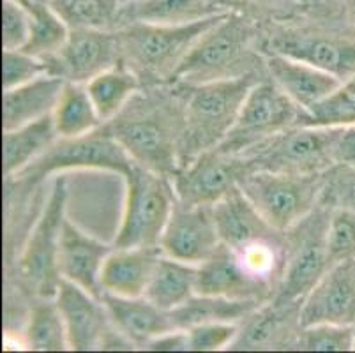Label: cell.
Returning <instances> with one entry per match:
<instances>
[{
	"label": "cell",
	"mask_w": 355,
	"mask_h": 353,
	"mask_svg": "<svg viewBox=\"0 0 355 353\" xmlns=\"http://www.w3.org/2000/svg\"><path fill=\"white\" fill-rule=\"evenodd\" d=\"M133 164V157L122 147L108 126L103 124L89 135L59 138L20 175H25L32 182L66 170H105L125 177Z\"/></svg>",
	"instance_id": "11"
},
{
	"label": "cell",
	"mask_w": 355,
	"mask_h": 353,
	"mask_svg": "<svg viewBox=\"0 0 355 353\" xmlns=\"http://www.w3.org/2000/svg\"><path fill=\"white\" fill-rule=\"evenodd\" d=\"M46 60L53 74L62 76L66 82L87 83L121 62L117 32L108 28H71L64 46Z\"/></svg>",
	"instance_id": "14"
},
{
	"label": "cell",
	"mask_w": 355,
	"mask_h": 353,
	"mask_svg": "<svg viewBox=\"0 0 355 353\" xmlns=\"http://www.w3.org/2000/svg\"><path fill=\"white\" fill-rule=\"evenodd\" d=\"M301 327L316 323L355 325L354 258L332 265L313 286L299 309Z\"/></svg>",
	"instance_id": "17"
},
{
	"label": "cell",
	"mask_w": 355,
	"mask_h": 353,
	"mask_svg": "<svg viewBox=\"0 0 355 353\" xmlns=\"http://www.w3.org/2000/svg\"><path fill=\"white\" fill-rule=\"evenodd\" d=\"M327 252L331 267L355 257V212L341 209L331 210L327 228Z\"/></svg>",
	"instance_id": "39"
},
{
	"label": "cell",
	"mask_w": 355,
	"mask_h": 353,
	"mask_svg": "<svg viewBox=\"0 0 355 353\" xmlns=\"http://www.w3.org/2000/svg\"><path fill=\"white\" fill-rule=\"evenodd\" d=\"M302 126L343 128L355 124V74L341 82L324 101L302 115Z\"/></svg>",
	"instance_id": "34"
},
{
	"label": "cell",
	"mask_w": 355,
	"mask_h": 353,
	"mask_svg": "<svg viewBox=\"0 0 355 353\" xmlns=\"http://www.w3.org/2000/svg\"><path fill=\"white\" fill-rule=\"evenodd\" d=\"M55 302L66 323L67 343L73 352L137 348L115 329L103 300L78 284L60 279Z\"/></svg>",
	"instance_id": "12"
},
{
	"label": "cell",
	"mask_w": 355,
	"mask_h": 353,
	"mask_svg": "<svg viewBox=\"0 0 355 353\" xmlns=\"http://www.w3.org/2000/svg\"><path fill=\"white\" fill-rule=\"evenodd\" d=\"M334 161L355 164V124L340 128L334 144Z\"/></svg>",
	"instance_id": "43"
},
{
	"label": "cell",
	"mask_w": 355,
	"mask_h": 353,
	"mask_svg": "<svg viewBox=\"0 0 355 353\" xmlns=\"http://www.w3.org/2000/svg\"><path fill=\"white\" fill-rule=\"evenodd\" d=\"M71 28H108L121 18L122 0H48Z\"/></svg>",
	"instance_id": "35"
},
{
	"label": "cell",
	"mask_w": 355,
	"mask_h": 353,
	"mask_svg": "<svg viewBox=\"0 0 355 353\" xmlns=\"http://www.w3.org/2000/svg\"><path fill=\"white\" fill-rule=\"evenodd\" d=\"M230 9L223 0H128L121 16L131 21L156 25H188Z\"/></svg>",
	"instance_id": "26"
},
{
	"label": "cell",
	"mask_w": 355,
	"mask_h": 353,
	"mask_svg": "<svg viewBox=\"0 0 355 353\" xmlns=\"http://www.w3.org/2000/svg\"><path fill=\"white\" fill-rule=\"evenodd\" d=\"M241 2H253V4H267V2H272V0H241ZM223 4L228 8V0H223ZM230 9V8H228Z\"/></svg>",
	"instance_id": "45"
},
{
	"label": "cell",
	"mask_w": 355,
	"mask_h": 353,
	"mask_svg": "<svg viewBox=\"0 0 355 353\" xmlns=\"http://www.w3.org/2000/svg\"><path fill=\"white\" fill-rule=\"evenodd\" d=\"M261 304L263 302L260 300H234L196 293L188 302L170 313H172L177 329H188V327L207 322L241 323Z\"/></svg>",
	"instance_id": "31"
},
{
	"label": "cell",
	"mask_w": 355,
	"mask_h": 353,
	"mask_svg": "<svg viewBox=\"0 0 355 353\" xmlns=\"http://www.w3.org/2000/svg\"><path fill=\"white\" fill-rule=\"evenodd\" d=\"M270 53H282L327 71L341 82L355 74V34L324 31H285L267 43Z\"/></svg>",
	"instance_id": "15"
},
{
	"label": "cell",
	"mask_w": 355,
	"mask_h": 353,
	"mask_svg": "<svg viewBox=\"0 0 355 353\" xmlns=\"http://www.w3.org/2000/svg\"><path fill=\"white\" fill-rule=\"evenodd\" d=\"M302 115L304 112L272 80L257 82L244 99L232 131L216 148L241 155L270 136L299 126Z\"/></svg>",
	"instance_id": "10"
},
{
	"label": "cell",
	"mask_w": 355,
	"mask_h": 353,
	"mask_svg": "<svg viewBox=\"0 0 355 353\" xmlns=\"http://www.w3.org/2000/svg\"><path fill=\"white\" fill-rule=\"evenodd\" d=\"M85 85L101 121L108 124L137 96L140 83L137 73L121 60L117 66L99 73Z\"/></svg>",
	"instance_id": "29"
},
{
	"label": "cell",
	"mask_w": 355,
	"mask_h": 353,
	"mask_svg": "<svg viewBox=\"0 0 355 353\" xmlns=\"http://www.w3.org/2000/svg\"><path fill=\"white\" fill-rule=\"evenodd\" d=\"M299 304H285L274 300L272 304L260 306L250 316L241 322L239 334L228 350H274L286 346L292 343L290 336H297L292 332V320L299 318V315L292 316L293 309H299Z\"/></svg>",
	"instance_id": "25"
},
{
	"label": "cell",
	"mask_w": 355,
	"mask_h": 353,
	"mask_svg": "<svg viewBox=\"0 0 355 353\" xmlns=\"http://www.w3.org/2000/svg\"><path fill=\"white\" fill-rule=\"evenodd\" d=\"M253 27L242 15L228 11L196 41L170 82L180 85L225 80L248 74L242 64L250 55Z\"/></svg>",
	"instance_id": "4"
},
{
	"label": "cell",
	"mask_w": 355,
	"mask_h": 353,
	"mask_svg": "<svg viewBox=\"0 0 355 353\" xmlns=\"http://www.w3.org/2000/svg\"><path fill=\"white\" fill-rule=\"evenodd\" d=\"M44 2H48V0H44Z\"/></svg>",
	"instance_id": "47"
},
{
	"label": "cell",
	"mask_w": 355,
	"mask_h": 353,
	"mask_svg": "<svg viewBox=\"0 0 355 353\" xmlns=\"http://www.w3.org/2000/svg\"><path fill=\"white\" fill-rule=\"evenodd\" d=\"M31 28V9L18 0H2V50H24Z\"/></svg>",
	"instance_id": "40"
},
{
	"label": "cell",
	"mask_w": 355,
	"mask_h": 353,
	"mask_svg": "<svg viewBox=\"0 0 355 353\" xmlns=\"http://www.w3.org/2000/svg\"><path fill=\"white\" fill-rule=\"evenodd\" d=\"M221 248L212 205H184L175 202L161 235L159 249L164 257L200 265Z\"/></svg>",
	"instance_id": "16"
},
{
	"label": "cell",
	"mask_w": 355,
	"mask_h": 353,
	"mask_svg": "<svg viewBox=\"0 0 355 353\" xmlns=\"http://www.w3.org/2000/svg\"><path fill=\"white\" fill-rule=\"evenodd\" d=\"M324 173L251 170L242 177L239 186L266 221L274 230L285 233L318 207Z\"/></svg>",
	"instance_id": "6"
},
{
	"label": "cell",
	"mask_w": 355,
	"mask_h": 353,
	"mask_svg": "<svg viewBox=\"0 0 355 353\" xmlns=\"http://www.w3.org/2000/svg\"><path fill=\"white\" fill-rule=\"evenodd\" d=\"M267 71L272 82L304 113L341 85L340 78L332 76L327 71L282 53L269 55Z\"/></svg>",
	"instance_id": "21"
},
{
	"label": "cell",
	"mask_w": 355,
	"mask_h": 353,
	"mask_svg": "<svg viewBox=\"0 0 355 353\" xmlns=\"http://www.w3.org/2000/svg\"><path fill=\"white\" fill-rule=\"evenodd\" d=\"M241 323L207 322L188 327L189 352H219L228 350L239 334Z\"/></svg>",
	"instance_id": "41"
},
{
	"label": "cell",
	"mask_w": 355,
	"mask_h": 353,
	"mask_svg": "<svg viewBox=\"0 0 355 353\" xmlns=\"http://www.w3.org/2000/svg\"><path fill=\"white\" fill-rule=\"evenodd\" d=\"M347 6H348V12H350V18L355 25V0H347Z\"/></svg>",
	"instance_id": "44"
},
{
	"label": "cell",
	"mask_w": 355,
	"mask_h": 353,
	"mask_svg": "<svg viewBox=\"0 0 355 353\" xmlns=\"http://www.w3.org/2000/svg\"><path fill=\"white\" fill-rule=\"evenodd\" d=\"M320 205L355 212V164L336 163L325 171Z\"/></svg>",
	"instance_id": "37"
},
{
	"label": "cell",
	"mask_w": 355,
	"mask_h": 353,
	"mask_svg": "<svg viewBox=\"0 0 355 353\" xmlns=\"http://www.w3.org/2000/svg\"><path fill=\"white\" fill-rule=\"evenodd\" d=\"M257 82L254 74L248 73L198 85H182L188 94L184 96L180 166L223 144Z\"/></svg>",
	"instance_id": "2"
},
{
	"label": "cell",
	"mask_w": 355,
	"mask_h": 353,
	"mask_svg": "<svg viewBox=\"0 0 355 353\" xmlns=\"http://www.w3.org/2000/svg\"><path fill=\"white\" fill-rule=\"evenodd\" d=\"M227 12L188 25L131 21L117 32L121 60L133 71H141L154 78L172 80L177 67L182 64L196 41Z\"/></svg>",
	"instance_id": "3"
},
{
	"label": "cell",
	"mask_w": 355,
	"mask_h": 353,
	"mask_svg": "<svg viewBox=\"0 0 355 353\" xmlns=\"http://www.w3.org/2000/svg\"><path fill=\"white\" fill-rule=\"evenodd\" d=\"M295 346L306 352H350L355 348L354 325L316 323L301 327Z\"/></svg>",
	"instance_id": "36"
},
{
	"label": "cell",
	"mask_w": 355,
	"mask_h": 353,
	"mask_svg": "<svg viewBox=\"0 0 355 353\" xmlns=\"http://www.w3.org/2000/svg\"><path fill=\"white\" fill-rule=\"evenodd\" d=\"M51 117L59 138L89 135L105 124L90 99L85 83L76 82H66Z\"/></svg>",
	"instance_id": "30"
},
{
	"label": "cell",
	"mask_w": 355,
	"mask_h": 353,
	"mask_svg": "<svg viewBox=\"0 0 355 353\" xmlns=\"http://www.w3.org/2000/svg\"><path fill=\"white\" fill-rule=\"evenodd\" d=\"M101 300L115 329L135 346L144 348L157 336L177 329L172 313L157 307L147 297H117L103 293Z\"/></svg>",
	"instance_id": "22"
},
{
	"label": "cell",
	"mask_w": 355,
	"mask_h": 353,
	"mask_svg": "<svg viewBox=\"0 0 355 353\" xmlns=\"http://www.w3.org/2000/svg\"><path fill=\"white\" fill-rule=\"evenodd\" d=\"M161 255L159 248H115L103 265V293L144 297Z\"/></svg>",
	"instance_id": "23"
},
{
	"label": "cell",
	"mask_w": 355,
	"mask_h": 353,
	"mask_svg": "<svg viewBox=\"0 0 355 353\" xmlns=\"http://www.w3.org/2000/svg\"><path fill=\"white\" fill-rule=\"evenodd\" d=\"M57 140H59V135H57L51 115L43 117L40 121L25 124L18 129L4 131L2 155H4L6 177L20 175Z\"/></svg>",
	"instance_id": "27"
},
{
	"label": "cell",
	"mask_w": 355,
	"mask_h": 353,
	"mask_svg": "<svg viewBox=\"0 0 355 353\" xmlns=\"http://www.w3.org/2000/svg\"><path fill=\"white\" fill-rule=\"evenodd\" d=\"M340 128L293 126L270 136L257 147L241 154L251 170L315 175L327 171L334 161V144Z\"/></svg>",
	"instance_id": "7"
},
{
	"label": "cell",
	"mask_w": 355,
	"mask_h": 353,
	"mask_svg": "<svg viewBox=\"0 0 355 353\" xmlns=\"http://www.w3.org/2000/svg\"><path fill=\"white\" fill-rule=\"evenodd\" d=\"M43 74H53L46 58L34 57L24 50H4L2 53V87L15 89Z\"/></svg>",
	"instance_id": "38"
},
{
	"label": "cell",
	"mask_w": 355,
	"mask_h": 353,
	"mask_svg": "<svg viewBox=\"0 0 355 353\" xmlns=\"http://www.w3.org/2000/svg\"><path fill=\"white\" fill-rule=\"evenodd\" d=\"M251 171L246 157L212 148L184 163L172 177L177 202L184 205H214L239 186Z\"/></svg>",
	"instance_id": "13"
},
{
	"label": "cell",
	"mask_w": 355,
	"mask_h": 353,
	"mask_svg": "<svg viewBox=\"0 0 355 353\" xmlns=\"http://www.w3.org/2000/svg\"><path fill=\"white\" fill-rule=\"evenodd\" d=\"M66 87V80L57 74H43L32 82L4 90L2 96V128L18 129L25 124L51 115Z\"/></svg>",
	"instance_id": "24"
},
{
	"label": "cell",
	"mask_w": 355,
	"mask_h": 353,
	"mask_svg": "<svg viewBox=\"0 0 355 353\" xmlns=\"http://www.w3.org/2000/svg\"><path fill=\"white\" fill-rule=\"evenodd\" d=\"M272 284L260 279L242 264L237 252L223 246L209 260L198 265L196 293L234 300L269 299Z\"/></svg>",
	"instance_id": "18"
},
{
	"label": "cell",
	"mask_w": 355,
	"mask_h": 353,
	"mask_svg": "<svg viewBox=\"0 0 355 353\" xmlns=\"http://www.w3.org/2000/svg\"><path fill=\"white\" fill-rule=\"evenodd\" d=\"M114 249L115 244L110 246L90 237L66 218L59 246L60 279L78 284L90 295L103 299V265Z\"/></svg>",
	"instance_id": "19"
},
{
	"label": "cell",
	"mask_w": 355,
	"mask_h": 353,
	"mask_svg": "<svg viewBox=\"0 0 355 353\" xmlns=\"http://www.w3.org/2000/svg\"><path fill=\"white\" fill-rule=\"evenodd\" d=\"M25 343L35 352H64L69 350L66 323L55 299H44L32 307L25 329Z\"/></svg>",
	"instance_id": "33"
},
{
	"label": "cell",
	"mask_w": 355,
	"mask_h": 353,
	"mask_svg": "<svg viewBox=\"0 0 355 353\" xmlns=\"http://www.w3.org/2000/svg\"><path fill=\"white\" fill-rule=\"evenodd\" d=\"M124 182V214L115 248H159L177 202L172 179L135 163Z\"/></svg>",
	"instance_id": "5"
},
{
	"label": "cell",
	"mask_w": 355,
	"mask_h": 353,
	"mask_svg": "<svg viewBox=\"0 0 355 353\" xmlns=\"http://www.w3.org/2000/svg\"><path fill=\"white\" fill-rule=\"evenodd\" d=\"M122 147L144 168L172 179L180 168L184 132V99L173 96L133 97L129 105L106 124Z\"/></svg>",
	"instance_id": "1"
},
{
	"label": "cell",
	"mask_w": 355,
	"mask_h": 353,
	"mask_svg": "<svg viewBox=\"0 0 355 353\" xmlns=\"http://www.w3.org/2000/svg\"><path fill=\"white\" fill-rule=\"evenodd\" d=\"M354 268H355V257H354Z\"/></svg>",
	"instance_id": "46"
},
{
	"label": "cell",
	"mask_w": 355,
	"mask_h": 353,
	"mask_svg": "<svg viewBox=\"0 0 355 353\" xmlns=\"http://www.w3.org/2000/svg\"><path fill=\"white\" fill-rule=\"evenodd\" d=\"M198 265L173 260L161 255L145 295L164 311H173L196 295Z\"/></svg>",
	"instance_id": "28"
},
{
	"label": "cell",
	"mask_w": 355,
	"mask_h": 353,
	"mask_svg": "<svg viewBox=\"0 0 355 353\" xmlns=\"http://www.w3.org/2000/svg\"><path fill=\"white\" fill-rule=\"evenodd\" d=\"M329 219L331 209L318 203V209L285 232L288 239L277 302L301 306L313 286L331 268L327 252Z\"/></svg>",
	"instance_id": "8"
},
{
	"label": "cell",
	"mask_w": 355,
	"mask_h": 353,
	"mask_svg": "<svg viewBox=\"0 0 355 353\" xmlns=\"http://www.w3.org/2000/svg\"><path fill=\"white\" fill-rule=\"evenodd\" d=\"M144 348L148 350V352H189L188 330H170L166 334H161L153 341H148Z\"/></svg>",
	"instance_id": "42"
},
{
	"label": "cell",
	"mask_w": 355,
	"mask_h": 353,
	"mask_svg": "<svg viewBox=\"0 0 355 353\" xmlns=\"http://www.w3.org/2000/svg\"><path fill=\"white\" fill-rule=\"evenodd\" d=\"M28 9L32 12V28L24 51L40 58L53 57L69 37L71 27L50 2L35 0Z\"/></svg>",
	"instance_id": "32"
},
{
	"label": "cell",
	"mask_w": 355,
	"mask_h": 353,
	"mask_svg": "<svg viewBox=\"0 0 355 353\" xmlns=\"http://www.w3.org/2000/svg\"><path fill=\"white\" fill-rule=\"evenodd\" d=\"M67 186L57 177L46 205L32 228L18 261L24 283L43 299H55L59 290V246L66 221Z\"/></svg>",
	"instance_id": "9"
},
{
	"label": "cell",
	"mask_w": 355,
	"mask_h": 353,
	"mask_svg": "<svg viewBox=\"0 0 355 353\" xmlns=\"http://www.w3.org/2000/svg\"><path fill=\"white\" fill-rule=\"evenodd\" d=\"M354 329H355V325H354ZM354 350H355V348H354Z\"/></svg>",
	"instance_id": "48"
},
{
	"label": "cell",
	"mask_w": 355,
	"mask_h": 353,
	"mask_svg": "<svg viewBox=\"0 0 355 353\" xmlns=\"http://www.w3.org/2000/svg\"><path fill=\"white\" fill-rule=\"evenodd\" d=\"M212 212L221 244L234 252L246 251L258 242L277 239L282 233L266 221L241 186H235L230 193L216 202Z\"/></svg>",
	"instance_id": "20"
}]
</instances>
